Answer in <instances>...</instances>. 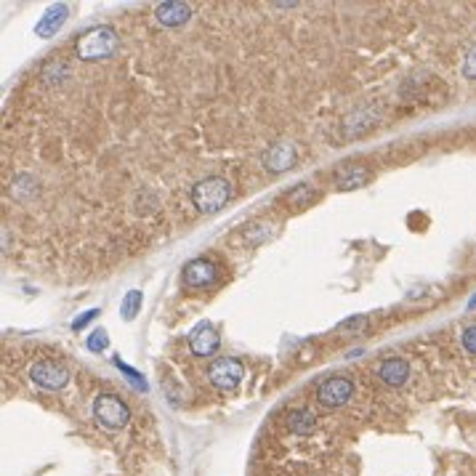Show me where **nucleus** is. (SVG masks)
Segmentation results:
<instances>
[{
	"mask_svg": "<svg viewBox=\"0 0 476 476\" xmlns=\"http://www.w3.org/2000/svg\"><path fill=\"white\" fill-rule=\"evenodd\" d=\"M139 309H141V293L139 290H131V293H128V296L122 298V306H120V314H122V317L128 319V322H131V319L136 317V314H139Z\"/></svg>",
	"mask_w": 476,
	"mask_h": 476,
	"instance_id": "nucleus-16",
	"label": "nucleus"
},
{
	"mask_svg": "<svg viewBox=\"0 0 476 476\" xmlns=\"http://www.w3.org/2000/svg\"><path fill=\"white\" fill-rule=\"evenodd\" d=\"M155 17L165 27H181L192 19V6L189 3H162L155 8Z\"/></svg>",
	"mask_w": 476,
	"mask_h": 476,
	"instance_id": "nucleus-11",
	"label": "nucleus"
},
{
	"mask_svg": "<svg viewBox=\"0 0 476 476\" xmlns=\"http://www.w3.org/2000/svg\"><path fill=\"white\" fill-rule=\"evenodd\" d=\"M317 197V192H314V186H309V184H301L296 186L290 195H288V202L293 205V208H306L312 199Z\"/></svg>",
	"mask_w": 476,
	"mask_h": 476,
	"instance_id": "nucleus-15",
	"label": "nucleus"
},
{
	"mask_svg": "<svg viewBox=\"0 0 476 476\" xmlns=\"http://www.w3.org/2000/svg\"><path fill=\"white\" fill-rule=\"evenodd\" d=\"M219 346H221L219 333H216V327L208 325V322L197 325V327L192 330V336H189V349H192L195 357H213V354L219 351Z\"/></svg>",
	"mask_w": 476,
	"mask_h": 476,
	"instance_id": "nucleus-9",
	"label": "nucleus"
},
{
	"mask_svg": "<svg viewBox=\"0 0 476 476\" xmlns=\"http://www.w3.org/2000/svg\"><path fill=\"white\" fill-rule=\"evenodd\" d=\"M85 346L91 349V351H104L107 346H109V338H107V330H94L88 340H85Z\"/></svg>",
	"mask_w": 476,
	"mask_h": 476,
	"instance_id": "nucleus-17",
	"label": "nucleus"
},
{
	"mask_svg": "<svg viewBox=\"0 0 476 476\" xmlns=\"http://www.w3.org/2000/svg\"><path fill=\"white\" fill-rule=\"evenodd\" d=\"M118 51V35L109 27H94L78 40V56L83 61L109 59Z\"/></svg>",
	"mask_w": 476,
	"mask_h": 476,
	"instance_id": "nucleus-2",
	"label": "nucleus"
},
{
	"mask_svg": "<svg viewBox=\"0 0 476 476\" xmlns=\"http://www.w3.org/2000/svg\"><path fill=\"white\" fill-rule=\"evenodd\" d=\"M463 346H466L468 354H476V325L463 330Z\"/></svg>",
	"mask_w": 476,
	"mask_h": 476,
	"instance_id": "nucleus-19",
	"label": "nucleus"
},
{
	"mask_svg": "<svg viewBox=\"0 0 476 476\" xmlns=\"http://www.w3.org/2000/svg\"><path fill=\"white\" fill-rule=\"evenodd\" d=\"M67 19V6H54V8H48L45 11V17L38 21V27H35V32H38L40 38H51L56 30H59L61 24Z\"/></svg>",
	"mask_w": 476,
	"mask_h": 476,
	"instance_id": "nucleus-14",
	"label": "nucleus"
},
{
	"mask_svg": "<svg viewBox=\"0 0 476 476\" xmlns=\"http://www.w3.org/2000/svg\"><path fill=\"white\" fill-rule=\"evenodd\" d=\"M30 378H32L35 386L45 389V391H59L69 380V370L61 362H56V359H43L38 365H32Z\"/></svg>",
	"mask_w": 476,
	"mask_h": 476,
	"instance_id": "nucleus-5",
	"label": "nucleus"
},
{
	"mask_svg": "<svg viewBox=\"0 0 476 476\" xmlns=\"http://www.w3.org/2000/svg\"><path fill=\"white\" fill-rule=\"evenodd\" d=\"M96 314H99V312H96V309H94V312H88V314H85V317H80L78 322H75V325H72V327H75V330H80V327H85V325H88V322H91V319L96 317Z\"/></svg>",
	"mask_w": 476,
	"mask_h": 476,
	"instance_id": "nucleus-20",
	"label": "nucleus"
},
{
	"mask_svg": "<svg viewBox=\"0 0 476 476\" xmlns=\"http://www.w3.org/2000/svg\"><path fill=\"white\" fill-rule=\"evenodd\" d=\"M296 147L293 144H288V141H279V144H272L266 152H263V168L269 171V173H285V171H290L293 165H296Z\"/></svg>",
	"mask_w": 476,
	"mask_h": 476,
	"instance_id": "nucleus-7",
	"label": "nucleus"
},
{
	"mask_svg": "<svg viewBox=\"0 0 476 476\" xmlns=\"http://www.w3.org/2000/svg\"><path fill=\"white\" fill-rule=\"evenodd\" d=\"M354 394V383L349 378H327L322 380L317 389V402L322 407H343Z\"/></svg>",
	"mask_w": 476,
	"mask_h": 476,
	"instance_id": "nucleus-6",
	"label": "nucleus"
},
{
	"mask_svg": "<svg viewBox=\"0 0 476 476\" xmlns=\"http://www.w3.org/2000/svg\"><path fill=\"white\" fill-rule=\"evenodd\" d=\"M242 378H245V367H242V362L235 357H221L208 367V380H210L219 391H232V389H237L239 383H242Z\"/></svg>",
	"mask_w": 476,
	"mask_h": 476,
	"instance_id": "nucleus-4",
	"label": "nucleus"
},
{
	"mask_svg": "<svg viewBox=\"0 0 476 476\" xmlns=\"http://www.w3.org/2000/svg\"><path fill=\"white\" fill-rule=\"evenodd\" d=\"M463 75L468 80H476V45L466 54V59H463Z\"/></svg>",
	"mask_w": 476,
	"mask_h": 476,
	"instance_id": "nucleus-18",
	"label": "nucleus"
},
{
	"mask_svg": "<svg viewBox=\"0 0 476 476\" xmlns=\"http://www.w3.org/2000/svg\"><path fill=\"white\" fill-rule=\"evenodd\" d=\"M229 199H232V186L221 176H208L192 186V205L199 213H219Z\"/></svg>",
	"mask_w": 476,
	"mask_h": 476,
	"instance_id": "nucleus-1",
	"label": "nucleus"
},
{
	"mask_svg": "<svg viewBox=\"0 0 476 476\" xmlns=\"http://www.w3.org/2000/svg\"><path fill=\"white\" fill-rule=\"evenodd\" d=\"M94 418H96V423L104 426V429L120 431V429L128 426L131 410H128V404L120 397H115V394H99V397L94 399Z\"/></svg>",
	"mask_w": 476,
	"mask_h": 476,
	"instance_id": "nucleus-3",
	"label": "nucleus"
},
{
	"mask_svg": "<svg viewBox=\"0 0 476 476\" xmlns=\"http://www.w3.org/2000/svg\"><path fill=\"white\" fill-rule=\"evenodd\" d=\"M370 179V171L365 165H346L340 168L336 176L338 189H357V186H365Z\"/></svg>",
	"mask_w": 476,
	"mask_h": 476,
	"instance_id": "nucleus-12",
	"label": "nucleus"
},
{
	"mask_svg": "<svg viewBox=\"0 0 476 476\" xmlns=\"http://www.w3.org/2000/svg\"><path fill=\"white\" fill-rule=\"evenodd\" d=\"M216 277H219V269L208 258H195L184 266V285L186 288H208L216 282Z\"/></svg>",
	"mask_w": 476,
	"mask_h": 476,
	"instance_id": "nucleus-8",
	"label": "nucleus"
},
{
	"mask_svg": "<svg viewBox=\"0 0 476 476\" xmlns=\"http://www.w3.org/2000/svg\"><path fill=\"white\" fill-rule=\"evenodd\" d=\"M288 429H290L293 434H301V437L312 434V431L317 429V415H314V410H309V407H298V410H293V413L288 415Z\"/></svg>",
	"mask_w": 476,
	"mask_h": 476,
	"instance_id": "nucleus-13",
	"label": "nucleus"
},
{
	"mask_svg": "<svg viewBox=\"0 0 476 476\" xmlns=\"http://www.w3.org/2000/svg\"><path fill=\"white\" fill-rule=\"evenodd\" d=\"M378 378L386 383V386H404L407 383V378H410V365H407V359L402 357H389L380 362V367H378Z\"/></svg>",
	"mask_w": 476,
	"mask_h": 476,
	"instance_id": "nucleus-10",
	"label": "nucleus"
}]
</instances>
